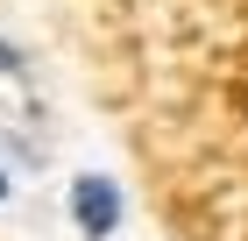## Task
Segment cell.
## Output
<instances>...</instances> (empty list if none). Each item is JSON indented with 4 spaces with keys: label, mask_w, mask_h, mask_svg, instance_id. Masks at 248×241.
<instances>
[{
    "label": "cell",
    "mask_w": 248,
    "mask_h": 241,
    "mask_svg": "<svg viewBox=\"0 0 248 241\" xmlns=\"http://www.w3.org/2000/svg\"><path fill=\"white\" fill-rule=\"evenodd\" d=\"M7 199H15V170H0V206H7Z\"/></svg>",
    "instance_id": "obj_3"
},
{
    "label": "cell",
    "mask_w": 248,
    "mask_h": 241,
    "mask_svg": "<svg viewBox=\"0 0 248 241\" xmlns=\"http://www.w3.org/2000/svg\"><path fill=\"white\" fill-rule=\"evenodd\" d=\"M64 206H71L78 241H114L121 227H128V192H121V177H107V170H78L71 185H64Z\"/></svg>",
    "instance_id": "obj_1"
},
{
    "label": "cell",
    "mask_w": 248,
    "mask_h": 241,
    "mask_svg": "<svg viewBox=\"0 0 248 241\" xmlns=\"http://www.w3.org/2000/svg\"><path fill=\"white\" fill-rule=\"evenodd\" d=\"M0 78H15V85H29V78H36V57L21 50V43H7V36H0Z\"/></svg>",
    "instance_id": "obj_2"
}]
</instances>
